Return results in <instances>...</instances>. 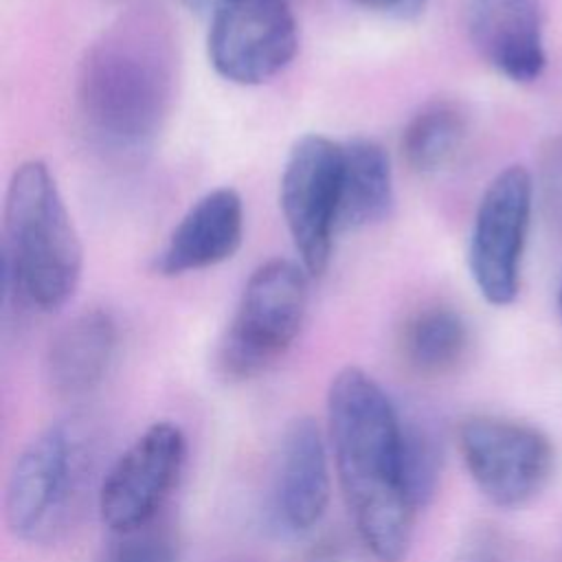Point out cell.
<instances>
[{
    "label": "cell",
    "mask_w": 562,
    "mask_h": 562,
    "mask_svg": "<svg viewBox=\"0 0 562 562\" xmlns=\"http://www.w3.org/2000/svg\"><path fill=\"white\" fill-rule=\"evenodd\" d=\"M184 459L187 439L176 424L147 426L121 452L101 483V522L114 536L145 529L178 483Z\"/></svg>",
    "instance_id": "obj_10"
},
{
    "label": "cell",
    "mask_w": 562,
    "mask_h": 562,
    "mask_svg": "<svg viewBox=\"0 0 562 562\" xmlns=\"http://www.w3.org/2000/svg\"><path fill=\"white\" fill-rule=\"evenodd\" d=\"M452 562H507L505 540L494 527L476 525L459 542Z\"/></svg>",
    "instance_id": "obj_20"
},
{
    "label": "cell",
    "mask_w": 562,
    "mask_h": 562,
    "mask_svg": "<svg viewBox=\"0 0 562 562\" xmlns=\"http://www.w3.org/2000/svg\"><path fill=\"white\" fill-rule=\"evenodd\" d=\"M244 239V202L231 187H220L195 200L173 226L165 248L154 259L162 277L204 270L231 259Z\"/></svg>",
    "instance_id": "obj_13"
},
{
    "label": "cell",
    "mask_w": 562,
    "mask_h": 562,
    "mask_svg": "<svg viewBox=\"0 0 562 562\" xmlns=\"http://www.w3.org/2000/svg\"><path fill=\"white\" fill-rule=\"evenodd\" d=\"M342 145L323 134L294 140L283 165L279 202L301 266L310 277L325 272L338 233Z\"/></svg>",
    "instance_id": "obj_7"
},
{
    "label": "cell",
    "mask_w": 562,
    "mask_h": 562,
    "mask_svg": "<svg viewBox=\"0 0 562 562\" xmlns=\"http://www.w3.org/2000/svg\"><path fill=\"white\" fill-rule=\"evenodd\" d=\"M531 176L512 165L483 191L468 246L470 274L492 305L514 303L520 288V263L531 217Z\"/></svg>",
    "instance_id": "obj_8"
},
{
    "label": "cell",
    "mask_w": 562,
    "mask_h": 562,
    "mask_svg": "<svg viewBox=\"0 0 562 562\" xmlns=\"http://www.w3.org/2000/svg\"><path fill=\"white\" fill-rule=\"evenodd\" d=\"M329 461L323 435L312 417H299L283 430L274 479L272 514L281 529L305 533L314 529L329 505Z\"/></svg>",
    "instance_id": "obj_11"
},
{
    "label": "cell",
    "mask_w": 562,
    "mask_h": 562,
    "mask_svg": "<svg viewBox=\"0 0 562 562\" xmlns=\"http://www.w3.org/2000/svg\"><path fill=\"white\" fill-rule=\"evenodd\" d=\"M114 351V318L103 310L81 312L50 340L46 351V382L59 397H83L103 382Z\"/></svg>",
    "instance_id": "obj_14"
},
{
    "label": "cell",
    "mask_w": 562,
    "mask_h": 562,
    "mask_svg": "<svg viewBox=\"0 0 562 562\" xmlns=\"http://www.w3.org/2000/svg\"><path fill=\"white\" fill-rule=\"evenodd\" d=\"M81 268V241L55 178L42 160L22 162L4 198V290L50 312L75 294Z\"/></svg>",
    "instance_id": "obj_3"
},
{
    "label": "cell",
    "mask_w": 562,
    "mask_h": 562,
    "mask_svg": "<svg viewBox=\"0 0 562 562\" xmlns=\"http://www.w3.org/2000/svg\"><path fill=\"white\" fill-rule=\"evenodd\" d=\"M182 2L195 11H215L222 0H182Z\"/></svg>",
    "instance_id": "obj_22"
},
{
    "label": "cell",
    "mask_w": 562,
    "mask_h": 562,
    "mask_svg": "<svg viewBox=\"0 0 562 562\" xmlns=\"http://www.w3.org/2000/svg\"><path fill=\"white\" fill-rule=\"evenodd\" d=\"M356 2L375 11H393L400 18H415L424 11L428 0H356Z\"/></svg>",
    "instance_id": "obj_21"
},
{
    "label": "cell",
    "mask_w": 562,
    "mask_h": 562,
    "mask_svg": "<svg viewBox=\"0 0 562 562\" xmlns=\"http://www.w3.org/2000/svg\"><path fill=\"white\" fill-rule=\"evenodd\" d=\"M327 428L360 542L378 562H402L417 514L406 479L402 413L373 375L345 367L327 391Z\"/></svg>",
    "instance_id": "obj_2"
},
{
    "label": "cell",
    "mask_w": 562,
    "mask_h": 562,
    "mask_svg": "<svg viewBox=\"0 0 562 562\" xmlns=\"http://www.w3.org/2000/svg\"><path fill=\"white\" fill-rule=\"evenodd\" d=\"M468 132L465 112L446 99L426 103L406 123L402 134V154L417 173L443 169L459 151Z\"/></svg>",
    "instance_id": "obj_17"
},
{
    "label": "cell",
    "mask_w": 562,
    "mask_h": 562,
    "mask_svg": "<svg viewBox=\"0 0 562 562\" xmlns=\"http://www.w3.org/2000/svg\"><path fill=\"white\" fill-rule=\"evenodd\" d=\"M560 314H562V288H560Z\"/></svg>",
    "instance_id": "obj_23"
},
{
    "label": "cell",
    "mask_w": 562,
    "mask_h": 562,
    "mask_svg": "<svg viewBox=\"0 0 562 562\" xmlns=\"http://www.w3.org/2000/svg\"><path fill=\"white\" fill-rule=\"evenodd\" d=\"M468 35L476 53L509 81L531 83L544 70L538 0H470Z\"/></svg>",
    "instance_id": "obj_12"
},
{
    "label": "cell",
    "mask_w": 562,
    "mask_h": 562,
    "mask_svg": "<svg viewBox=\"0 0 562 562\" xmlns=\"http://www.w3.org/2000/svg\"><path fill=\"white\" fill-rule=\"evenodd\" d=\"M180 48L171 18L154 4L121 13L86 48L75 103L92 145L138 156L162 132L176 101Z\"/></svg>",
    "instance_id": "obj_1"
},
{
    "label": "cell",
    "mask_w": 562,
    "mask_h": 562,
    "mask_svg": "<svg viewBox=\"0 0 562 562\" xmlns=\"http://www.w3.org/2000/svg\"><path fill=\"white\" fill-rule=\"evenodd\" d=\"M307 279L288 259L266 261L250 274L220 349L226 375L255 378L292 347L307 310Z\"/></svg>",
    "instance_id": "obj_5"
},
{
    "label": "cell",
    "mask_w": 562,
    "mask_h": 562,
    "mask_svg": "<svg viewBox=\"0 0 562 562\" xmlns=\"http://www.w3.org/2000/svg\"><path fill=\"white\" fill-rule=\"evenodd\" d=\"M404 362L419 375L450 373L468 351V325L448 305H426L411 314L402 327Z\"/></svg>",
    "instance_id": "obj_16"
},
{
    "label": "cell",
    "mask_w": 562,
    "mask_h": 562,
    "mask_svg": "<svg viewBox=\"0 0 562 562\" xmlns=\"http://www.w3.org/2000/svg\"><path fill=\"white\" fill-rule=\"evenodd\" d=\"M457 443L474 485L498 507L529 503L551 479L553 446L529 424L472 415L459 424Z\"/></svg>",
    "instance_id": "obj_6"
},
{
    "label": "cell",
    "mask_w": 562,
    "mask_h": 562,
    "mask_svg": "<svg viewBox=\"0 0 562 562\" xmlns=\"http://www.w3.org/2000/svg\"><path fill=\"white\" fill-rule=\"evenodd\" d=\"M299 29L288 0H222L206 37L209 59L220 77L259 86L296 55Z\"/></svg>",
    "instance_id": "obj_9"
},
{
    "label": "cell",
    "mask_w": 562,
    "mask_h": 562,
    "mask_svg": "<svg viewBox=\"0 0 562 562\" xmlns=\"http://www.w3.org/2000/svg\"><path fill=\"white\" fill-rule=\"evenodd\" d=\"M88 450L75 424H50L18 454L4 494L11 533L24 542L50 540L68 520L86 476Z\"/></svg>",
    "instance_id": "obj_4"
},
{
    "label": "cell",
    "mask_w": 562,
    "mask_h": 562,
    "mask_svg": "<svg viewBox=\"0 0 562 562\" xmlns=\"http://www.w3.org/2000/svg\"><path fill=\"white\" fill-rule=\"evenodd\" d=\"M116 538L103 562H176L173 542L160 531H147L145 527Z\"/></svg>",
    "instance_id": "obj_19"
},
{
    "label": "cell",
    "mask_w": 562,
    "mask_h": 562,
    "mask_svg": "<svg viewBox=\"0 0 562 562\" xmlns=\"http://www.w3.org/2000/svg\"><path fill=\"white\" fill-rule=\"evenodd\" d=\"M393 206V169L389 154L371 138L342 145L338 231H358L382 222Z\"/></svg>",
    "instance_id": "obj_15"
},
{
    "label": "cell",
    "mask_w": 562,
    "mask_h": 562,
    "mask_svg": "<svg viewBox=\"0 0 562 562\" xmlns=\"http://www.w3.org/2000/svg\"><path fill=\"white\" fill-rule=\"evenodd\" d=\"M404 419V461L411 496L417 509L432 496L441 470V448L432 428L419 419Z\"/></svg>",
    "instance_id": "obj_18"
}]
</instances>
